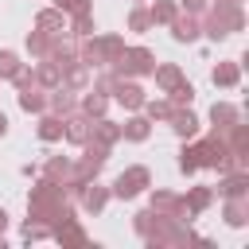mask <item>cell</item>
Returning a JSON list of instances; mask_svg holds the SVG:
<instances>
[{
    "label": "cell",
    "instance_id": "cell-44",
    "mask_svg": "<svg viewBox=\"0 0 249 249\" xmlns=\"http://www.w3.org/2000/svg\"><path fill=\"white\" fill-rule=\"evenodd\" d=\"M4 136H8V113L0 109V140H4Z\"/></svg>",
    "mask_w": 249,
    "mask_h": 249
},
{
    "label": "cell",
    "instance_id": "cell-38",
    "mask_svg": "<svg viewBox=\"0 0 249 249\" xmlns=\"http://www.w3.org/2000/svg\"><path fill=\"white\" fill-rule=\"evenodd\" d=\"M23 62H19V54L16 51H8V47H0V82H12V74L19 70Z\"/></svg>",
    "mask_w": 249,
    "mask_h": 249
},
{
    "label": "cell",
    "instance_id": "cell-5",
    "mask_svg": "<svg viewBox=\"0 0 249 249\" xmlns=\"http://www.w3.org/2000/svg\"><path fill=\"white\" fill-rule=\"evenodd\" d=\"M148 187H152V171H148L144 163H132V167H124V171H121V175L109 183L113 198H121V202H128V198H140Z\"/></svg>",
    "mask_w": 249,
    "mask_h": 249
},
{
    "label": "cell",
    "instance_id": "cell-3",
    "mask_svg": "<svg viewBox=\"0 0 249 249\" xmlns=\"http://www.w3.org/2000/svg\"><path fill=\"white\" fill-rule=\"evenodd\" d=\"M198 19H202V35L214 43L245 31V12H241V4H230V0H210Z\"/></svg>",
    "mask_w": 249,
    "mask_h": 249
},
{
    "label": "cell",
    "instance_id": "cell-40",
    "mask_svg": "<svg viewBox=\"0 0 249 249\" xmlns=\"http://www.w3.org/2000/svg\"><path fill=\"white\" fill-rule=\"evenodd\" d=\"M58 12H66V16H78V12H93V0H51Z\"/></svg>",
    "mask_w": 249,
    "mask_h": 249
},
{
    "label": "cell",
    "instance_id": "cell-16",
    "mask_svg": "<svg viewBox=\"0 0 249 249\" xmlns=\"http://www.w3.org/2000/svg\"><path fill=\"white\" fill-rule=\"evenodd\" d=\"M74 109H78V89H66V86L47 89V113L66 117V113H74Z\"/></svg>",
    "mask_w": 249,
    "mask_h": 249
},
{
    "label": "cell",
    "instance_id": "cell-8",
    "mask_svg": "<svg viewBox=\"0 0 249 249\" xmlns=\"http://www.w3.org/2000/svg\"><path fill=\"white\" fill-rule=\"evenodd\" d=\"M109 198H113V191H109L105 183H97V179L82 183V187H78V195H74V202H78L86 214H101V210L109 206Z\"/></svg>",
    "mask_w": 249,
    "mask_h": 249
},
{
    "label": "cell",
    "instance_id": "cell-33",
    "mask_svg": "<svg viewBox=\"0 0 249 249\" xmlns=\"http://www.w3.org/2000/svg\"><path fill=\"white\" fill-rule=\"evenodd\" d=\"M93 31H97L93 12H78V16H70V23H66V35H70V39H86V35H93Z\"/></svg>",
    "mask_w": 249,
    "mask_h": 249
},
{
    "label": "cell",
    "instance_id": "cell-6",
    "mask_svg": "<svg viewBox=\"0 0 249 249\" xmlns=\"http://www.w3.org/2000/svg\"><path fill=\"white\" fill-rule=\"evenodd\" d=\"M144 86H140V78H113V86H109V101H117L121 109H128V113H136L140 105H144Z\"/></svg>",
    "mask_w": 249,
    "mask_h": 249
},
{
    "label": "cell",
    "instance_id": "cell-12",
    "mask_svg": "<svg viewBox=\"0 0 249 249\" xmlns=\"http://www.w3.org/2000/svg\"><path fill=\"white\" fill-rule=\"evenodd\" d=\"M51 241H58V245H86L89 233L82 230V222H78V214H74V218H62V222L51 226Z\"/></svg>",
    "mask_w": 249,
    "mask_h": 249
},
{
    "label": "cell",
    "instance_id": "cell-27",
    "mask_svg": "<svg viewBox=\"0 0 249 249\" xmlns=\"http://www.w3.org/2000/svg\"><path fill=\"white\" fill-rule=\"evenodd\" d=\"M128 43H124V35H113V31H105V35H97V51H101V62L105 66H113L117 58H121V51H124Z\"/></svg>",
    "mask_w": 249,
    "mask_h": 249
},
{
    "label": "cell",
    "instance_id": "cell-26",
    "mask_svg": "<svg viewBox=\"0 0 249 249\" xmlns=\"http://www.w3.org/2000/svg\"><path fill=\"white\" fill-rule=\"evenodd\" d=\"M233 121H241V113H237L233 101H214V105H210V124H214V132H226Z\"/></svg>",
    "mask_w": 249,
    "mask_h": 249
},
{
    "label": "cell",
    "instance_id": "cell-39",
    "mask_svg": "<svg viewBox=\"0 0 249 249\" xmlns=\"http://www.w3.org/2000/svg\"><path fill=\"white\" fill-rule=\"evenodd\" d=\"M19 237H23L27 245H31V241H43V237H51V226H43V222H31V218H27V222H23V230H19Z\"/></svg>",
    "mask_w": 249,
    "mask_h": 249
},
{
    "label": "cell",
    "instance_id": "cell-13",
    "mask_svg": "<svg viewBox=\"0 0 249 249\" xmlns=\"http://www.w3.org/2000/svg\"><path fill=\"white\" fill-rule=\"evenodd\" d=\"M214 195H222V198H241V195H249V171L233 167V171L218 175V187H214Z\"/></svg>",
    "mask_w": 249,
    "mask_h": 249
},
{
    "label": "cell",
    "instance_id": "cell-7",
    "mask_svg": "<svg viewBox=\"0 0 249 249\" xmlns=\"http://www.w3.org/2000/svg\"><path fill=\"white\" fill-rule=\"evenodd\" d=\"M148 206H152L156 214H167V218L191 222V210H187L183 195H175V191H167V187H160V191H152V187H148Z\"/></svg>",
    "mask_w": 249,
    "mask_h": 249
},
{
    "label": "cell",
    "instance_id": "cell-32",
    "mask_svg": "<svg viewBox=\"0 0 249 249\" xmlns=\"http://www.w3.org/2000/svg\"><path fill=\"white\" fill-rule=\"evenodd\" d=\"M175 12H179L175 0H156V4H148V19H152V27H167V23L175 19Z\"/></svg>",
    "mask_w": 249,
    "mask_h": 249
},
{
    "label": "cell",
    "instance_id": "cell-45",
    "mask_svg": "<svg viewBox=\"0 0 249 249\" xmlns=\"http://www.w3.org/2000/svg\"><path fill=\"white\" fill-rule=\"evenodd\" d=\"M230 4H245V0H230Z\"/></svg>",
    "mask_w": 249,
    "mask_h": 249
},
{
    "label": "cell",
    "instance_id": "cell-25",
    "mask_svg": "<svg viewBox=\"0 0 249 249\" xmlns=\"http://www.w3.org/2000/svg\"><path fill=\"white\" fill-rule=\"evenodd\" d=\"M35 86L39 89H54V86H62V70L51 62V58H35Z\"/></svg>",
    "mask_w": 249,
    "mask_h": 249
},
{
    "label": "cell",
    "instance_id": "cell-22",
    "mask_svg": "<svg viewBox=\"0 0 249 249\" xmlns=\"http://www.w3.org/2000/svg\"><path fill=\"white\" fill-rule=\"evenodd\" d=\"M35 136L43 140V144H58L62 140V117H54V113H39V121H35Z\"/></svg>",
    "mask_w": 249,
    "mask_h": 249
},
{
    "label": "cell",
    "instance_id": "cell-36",
    "mask_svg": "<svg viewBox=\"0 0 249 249\" xmlns=\"http://www.w3.org/2000/svg\"><path fill=\"white\" fill-rule=\"evenodd\" d=\"M128 31H132V35H144V31H152L148 4H132V8H128Z\"/></svg>",
    "mask_w": 249,
    "mask_h": 249
},
{
    "label": "cell",
    "instance_id": "cell-11",
    "mask_svg": "<svg viewBox=\"0 0 249 249\" xmlns=\"http://www.w3.org/2000/svg\"><path fill=\"white\" fill-rule=\"evenodd\" d=\"M167 124H171V132H175L179 140H191V136H198V128H202V121L195 117V109H191V105H179V109H171Z\"/></svg>",
    "mask_w": 249,
    "mask_h": 249
},
{
    "label": "cell",
    "instance_id": "cell-18",
    "mask_svg": "<svg viewBox=\"0 0 249 249\" xmlns=\"http://www.w3.org/2000/svg\"><path fill=\"white\" fill-rule=\"evenodd\" d=\"M152 136V121L136 109V113H128L124 117V124H121V140H128V144H144Z\"/></svg>",
    "mask_w": 249,
    "mask_h": 249
},
{
    "label": "cell",
    "instance_id": "cell-21",
    "mask_svg": "<svg viewBox=\"0 0 249 249\" xmlns=\"http://www.w3.org/2000/svg\"><path fill=\"white\" fill-rule=\"evenodd\" d=\"M210 82H214L218 89H233V86H241V58H233V62H218V66L210 70Z\"/></svg>",
    "mask_w": 249,
    "mask_h": 249
},
{
    "label": "cell",
    "instance_id": "cell-19",
    "mask_svg": "<svg viewBox=\"0 0 249 249\" xmlns=\"http://www.w3.org/2000/svg\"><path fill=\"white\" fill-rule=\"evenodd\" d=\"M89 140H97V144H105V148H117V144H121V124L109 121V113H105V117H93Z\"/></svg>",
    "mask_w": 249,
    "mask_h": 249
},
{
    "label": "cell",
    "instance_id": "cell-1",
    "mask_svg": "<svg viewBox=\"0 0 249 249\" xmlns=\"http://www.w3.org/2000/svg\"><path fill=\"white\" fill-rule=\"evenodd\" d=\"M132 230H136V237H140L148 249H175V245H187V241H202V237L191 230V222L156 214L152 206H144V210L132 214Z\"/></svg>",
    "mask_w": 249,
    "mask_h": 249
},
{
    "label": "cell",
    "instance_id": "cell-2",
    "mask_svg": "<svg viewBox=\"0 0 249 249\" xmlns=\"http://www.w3.org/2000/svg\"><path fill=\"white\" fill-rule=\"evenodd\" d=\"M74 214H78V210H74V198L66 195V187L39 175L35 187L27 191V218H31V222H43V226H54V222L74 218Z\"/></svg>",
    "mask_w": 249,
    "mask_h": 249
},
{
    "label": "cell",
    "instance_id": "cell-15",
    "mask_svg": "<svg viewBox=\"0 0 249 249\" xmlns=\"http://www.w3.org/2000/svg\"><path fill=\"white\" fill-rule=\"evenodd\" d=\"M66 23H70V16L51 4V8H39V12H35V23H31V27L47 31V35H66Z\"/></svg>",
    "mask_w": 249,
    "mask_h": 249
},
{
    "label": "cell",
    "instance_id": "cell-42",
    "mask_svg": "<svg viewBox=\"0 0 249 249\" xmlns=\"http://www.w3.org/2000/svg\"><path fill=\"white\" fill-rule=\"evenodd\" d=\"M175 4H179V8H183V12H191V16H202V12H206V4H210V0H175Z\"/></svg>",
    "mask_w": 249,
    "mask_h": 249
},
{
    "label": "cell",
    "instance_id": "cell-46",
    "mask_svg": "<svg viewBox=\"0 0 249 249\" xmlns=\"http://www.w3.org/2000/svg\"><path fill=\"white\" fill-rule=\"evenodd\" d=\"M132 4H144V0H132Z\"/></svg>",
    "mask_w": 249,
    "mask_h": 249
},
{
    "label": "cell",
    "instance_id": "cell-34",
    "mask_svg": "<svg viewBox=\"0 0 249 249\" xmlns=\"http://www.w3.org/2000/svg\"><path fill=\"white\" fill-rule=\"evenodd\" d=\"M51 39H54V35H47V31L31 27V31H27V39H23V47H27V54H31V58H47V51H51Z\"/></svg>",
    "mask_w": 249,
    "mask_h": 249
},
{
    "label": "cell",
    "instance_id": "cell-9",
    "mask_svg": "<svg viewBox=\"0 0 249 249\" xmlns=\"http://www.w3.org/2000/svg\"><path fill=\"white\" fill-rule=\"evenodd\" d=\"M167 27H171V39H175V43H198V39H202V19L191 16V12H183V8L175 12V19H171Z\"/></svg>",
    "mask_w": 249,
    "mask_h": 249
},
{
    "label": "cell",
    "instance_id": "cell-20",
    "mask_svg": "<svg viewBox=\"0 0 249 249\" xmlns=\"http://www.w3.org/2000/svg\"><path fill=\"white\" fill-rule=\"evenodd\" d=\"M43 179H54V183L70 187V179H74V160H70V156H47V163H43Z\"/></svg>",
    "mask_w": 249,
    "mask_h": 249
},
{
    "label": "cell",
    "instance_id": "cell-31",
    "mask_svg": "<svg viewBox=\"0 0 249 249\" xmlns=\"http://www.w3.org/2000/svg\"><path fill=\"white\" fill-rule=\"evenodd\" d=\"M78 62H86L89 70H101V66H105V62H101V51H97V31L86 35V39H78Z\"/></svg>",
    "mask_w": 249,
    "mask_h": 249
},
{
    "label": "cell",
    "instance_id": "cell-30",
    "mask_svg": "<svg viewBox=\"0 0 249 249\" xmlns=\"http://www.w3.org/2000/svg\"><path fill=\"white\" fill-rule=\"evenodd\" d=\"M16 101H19V109L23 113H43L47 109V89H39V86H27V89H16Z\"/></svg>",
    "mask_w": 249,
    "mask_h": 249
},
{
    "label": "cell",
    "instance_id": "cell-28",
    "mask_svg": "<svg viewBox=\"0 0 249 249\" xmlns=\"http://www.w3.org/2000/svg\"><path fill=\"white\" fill-rule=\"evenodd\" d=\"M89 82H93V70H89L86 62H70V66L62 70V86H66V89H78V93H82Z\"/></svg>",
    "mask_w": 249,
    "mask_h": 249
},
{
    "label": "cell",
    "instance_id": "cell-41",
    "mask_svg": "<svg viewBox=\"0 0 249 249\" xmlns=\"http://www.w3.org/2000/svg\"><path fill=\"white\" fill-rule=\"evenodd\" d=\"M12 86H16V89H27V86H35V70H31V66L23 62V66H19L16 74H12Z\"/></svg>",
    "mask_w": 249,
    "mask_h": 249
},
{
    "label": "cell",
    "instance_id": "cell-35",
    "mask_svg": "<svg viewBox=\"0 0 249 249\" xmlns=\"http://www.w3.org/2000/svg\"><path fill=\"white\" fill-rule=\"evenodd\" d=\"M171 109H175V105H171L167 97H144V105H140V113H144L152 124H156V121H167Z\"/></svg>",
    "mask_w": 249,
    "mask_h": 249
},
{
    "label": "cell",
    "instance_id": "cell-10",
    "mask_svg": "<svg viewBox=\"0 0 249 249\" xmlns=\"http://www.w3.org/2000/svg\"><path fill=\"white\" fill-rule=\"evenodd\" d=\"M89 128H93V117H86V113H78V109L62 117V140L74 144V148H82V144L89 140Z\"/></svg>",
    "mask_w": 249,
    "mask_h": 249
},
{
    "label": "cell",
    "instance_id": "cell-43",
    "mask_svg": "<svg viewBox=\"0 0 249 249\" xmlns=\"http://www.w3.org/2000/svg\"><path fill=\"white\" fill-rule=\"evenodd\" d=\"M8 222H12V218H8V210L0 206V237H4V230H8Z\"/></svg>",
    "mask_w": 249,
    "mask_h": 249
},
{
    "label": "cell",
    "instance_id": "cell-23",
    "mask_svg": "<svg viewBox=\"0 0 249 249\" xmlns=\"http://www.w3.org/2000/svg\"><path fill=\"white\" fill-rule=\"evenodd\" d=\"M183 202H187V210H191V218L195 214H206L210 206H214V187H187V195H183Z\"/></svg>",
    "mask_w": 249,
    "mask_h": 249
},
{
    "label": "cell",
    "instance_id": "cell-37",
    "mask_svg": "<svg viewBox=\"0 0 249 249\" xmlns=\"http://www.w3.org/2000/svg\"><path fill=\"white\" fill-rule=\"evenodd\" d=\"M163 97H167V101H171L175 109H179V105H191V101H195V86H191V82L183 78V82H175V86H171V89H167Z\"/></svg>",
    "mask_w": 249,
    "mask_h": 249
},
{
    "label": "cell",
    "instance_id": "cell-29",
    "mask_svg": "<svg viewBox=\"0 0 249 249\" xmlns=\"http://www.w3.org/2000/svg\"><path fill=\"white\" fill-rule=\"evenodd\" d=\"M152 78H156V89H160V93H167L175 82H183V66H179V62H156Z\"/></svg>",
    "mask_w": 249,
    "mask_h": 249
},
{
    "label": "cell",
    "instance_id": "cell-4",
    "mask_svg": "<svg viewBox=\"0 0 249 249\" xmlns=\"http://www.w3.org/2000/svg\"><path fill=\"white\" fill-rule=\"evenodd\" d=\"M109 70H113L117 78H152V70H156V51L144 47V43H132V47L121 51V58H117Z\"/></svg>",
    "mask_w": 249,
    "mask_h": 249
},
{
    "label": "cell",
    "instance_id": "cell-14",
    "mask_svg": "<svg viewBox=\"0 0 249 249\" xmlns=\"http://www.w3.org/2000/svg\"><path fill=\"white\" fill-rule=\"evenodd\" d=\"M47 58H51L58 70H66L70 62H78V39H70V35H54V39H51Z\"/></svg>",
    "mask_w": 249,
    "mask_h": 249
},
{
    "label": "cell",
    "instance_id": "cell-17",
    "mask_svg": "<svg viewBox=\"0 0 249 249\" xmlns=\"http://www.w3.org/2000/svg\"><path fill=\"white\" fill-rule=\"evenodd\" d=\"M109 93H101V89H93V86H86L82 93H78V113H86V117H105L109 113Z\"/></svg>",
    "mask_w": 249,
    "mask_h": 249
},
{
    "label": "cell",
    "instance_id": "cell-24",
    "mask_svg": "<svg viewBox=\"0 0 249 249\" xmlns=\"http://www.w3.org/2000/svg\"><path fill=\"white\" fill-rule=\"evenodd\" d=\"M222 218H226V226H233V230L249 226V195H241V198H226Z\"/></svg>",
    "mask_w": 249,
    "mask_h": 249
}]
</instances>
